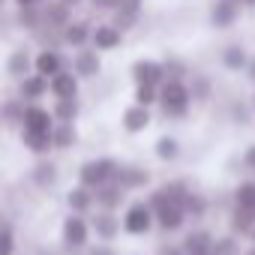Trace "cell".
Instances as JSON below:
<instances>
[{"label": "cell", "instance_id": "obj_15", "mask_svg": "<svg viewBox=\"0 0 255 255\" xmlns=\"http://www.w3.org/2000/svg\"><path fill=\"white\" fill-rule=\"evenodd\" d=\"M90 39H93V27L87 21H69L63 27V42L72 45V48H84Z\"/></svg>", "mask_w": 255, "mask_h": 255}, {"label": "cell", "instance_id": "obj_37", "mask_svg": "<svg viewBox=\"0 0 255 255\" xmlns=\"http://www.w3.org/2000/svg\"><path fill=\"white\" fill-rule=\"evenodd\" d=\"M12 252H15V234H12V225L6 222L3 237H0V255H12Z\"/></svg>", "mask_w": 255, "mask_h": 255}, {"label": "cell", "instance_id": "obj_39", "mask_svg": "<svg viewBox=\"0 0 255 255\" xmlns=\"http://www.w3.org/2000/svg\"><path fill=\"white\" fill-rule=\"evenodd\" d=\"M156 255H189L183 246H159V252Z\"/></svg>", "mask_w": 255, "mask_h": 255}, {"label": "cell", "instance_id": "obj_51", "mask_svg": "<svg viewBox=\"0 0 255 255\" xmlns=\"http://www.w3.org/2000/svg\"><path fill=\"white\" fill-rule=\"evenodd\" d=\"M252 105H255V102H252Z\"/></svg>", "mask_w": 255, "mask_h": 255}, {"label": "cell", "instance_id": "obj_9", "mask_svg": "<svg viewBox=\"0 0 255 255\" xmlns=\"http://www.w3.org/2000/svg\"><path fill=\"white\" fill-rule=\"evenodd\" d=\"M90 42H93L96 51H111V48H117V45L123 42V30H120L117 24H96Z\"/></svg>", "mask_w": 255, "mask_h": 255}, {"label": "cell", "instance_id": "obj_36", "mask_svg": "<svg viewBox=\"0 0 255 255\" xmlns=\"http://www.w3.org/2000/svg\"><path fill=\"white\" fill-rule=\"evenodd\" d=\"M189 90H192V99L204 102V99L210 96V81H207L204 75H192V84H189Z\"/></svg>", "mask_w": 255, "mask_h": 255}, {"label": "cell", "instance_id": "obj_32", "mask_svg": "<svg viewBox=\"0 0 255 255\" xmlns=\"http://www.w3.org/2000/svg\"><path fill=\"white\" fill-rule=\"evenodd\" d=\"M135 102L138 105H156L159 102V90H156V84H135Z\"/></svg>", "mask_w": 255, "mask_h": 255}, {"label": "cell", "instance_id": "obj_1", "mask_svg": "<svg viewBox=\"0 0 255 255\" xmlns=\"http://www.w3.org/2000/svg\"><path fill=\"white\" fill-rule=\"evenodd\" d=\"M159 102H162V111L165 117H183L189 102H192V90L183 84V81H162V90H159Z\"/></svg>", "mask_w": 255, "mask_h": 255}, {"label": "cell", "instance_id": "obj_49", "mask_svg": "<svg viewBox=\"0 0 255 255\" xmlns=\"http://www.w3.org/2000/svg\"><path fill=\"white\" fill-rule=\"evenodd\" d=\"M201 255H219V252H216V249H207V252H201Z\"/></svg>", "mask_w": 255, "mask_h": 255}, {"label": "cell", "instance_id": "obj_41", "mask_svg": "<svg viewBox=\"0 0 255 255\" xmlns=\"http://www.w3.org/2000/svg\"><path fill=\"white\" fill-rule=\"evenodd\" d=\"M93 9H117V0H90Z\"/></svg>", "mask_w": 255, "mask_h": 255}, {"label": "cell", "instance_id": "obj_10", "mask_svg": "<svg viewBox=\"0 0 255 255\" xmlns=\"http://www.w3.org/2000/svg\"><path fill=\"white\" fill-rule=\"evenodd\" d=\"M123 192H126V189H123L117 180H108V183H102V186L93 189L96 204H99L102 210H117V207L123 204Z\"/></svg>", "mask_w": 255, "mask_h": 255}, {"label": "cell", "instance_id": "obj_8", "mask_svg": "<svg viewBox=\"0 0 255 255\" xmlns=\"http://www.w3.org/2000/svg\"><path fill=\"white\" fill-rule=\"evenodd\" d=\"M120 123H123V129L126 132H144L147 129V126H150V108L147 105H129V108H126L123 111V117H120Z\"/></svg>", "mask_w": 255, "mask_h": 255}, {"label": "cell", "instance_id": "obj_6", "mask_svg": "<svg viewBox=\"0 0 255 255\" xmlns=\"http://www.w3.org/2000/svg\"><path fill=\"white\" fill-rule=\"evenodd\" d=\"M99 69H102V60H99L96 48H93V51L78 48V54L72 57V72H75L78 78H96V75H99Z\"/></svg>", "mask_w": 255, "mask_h": 255}, {"label": "cell", "instance_id": "obj_14", "mask_svg": "<svg viewBox=\"0 0 255 255\" xmlns=\"http://www.w3.org/2000/svg\"><path fill=\"white\" fill-rule=\"evenodd\" d=\"M90 225H93V231H96L99 240H114L117 231H120V219L114 216V210H99Z\"/></svg>", "mask_w": 255, "mask_h": 255}, {"label": "cell", "instance_id": "obj_23", "mask_svg": "<svg viewBox=\"0 0 255 255\" xmlns=\"http://www.w3.org/2000/svg\"><path fill=\"white\" fill-rule=\"evenodd\" d=\"M69 9H72V6H66L63 0L51 3V6L45 9V24H48V27H54V30H63V27L69 24Z\"/></svg>", "mask_w": 255, "mask_h": 255}, {"label": "cell", "instance_id": "obj_7", "mask_svg": "<svg viewBox=\"0 0 255 255\" xmlns=\"http://www.w3.org/2000/svg\"><path fill=\"white\" fill-rule=\"evenodd\" d=\"M132 78L135 84H162L165 81V66L156 60H135L132 63Z\"/></svg>", "mask_w": 255, "mask_h": 255}, {"label": "cell", "instance_id": "obj_38", "mask_svg": "<svg viewBox=\"0 0 255 255\" xmlns=\"http://www.w3.org/2000/svg\"><path fill=\"white\" fill-rule=\"evenodd\" d=\"M213 249H216L219 255H237V240H234V237H219V240L213 243Z\"/></svg>", "mask_w": 255, "mask_h": 255}, {"label": "cell", "instance_id": "obj_20", "mask_svg": "<svg viewBox=\"0 0 255 255\" xmlns=\"http://www.w3.org/2000/svg\"><path fill=\"white\" fill-rule=\"evenodd\" d=\"M93 201H96V195H93V189H87V186H75V189H69V195H66V204H69L72 213H87V210L93 207Z\"/></svg>", "mask_w": 255, "mask_h": 255}, {"label": "cell", "instance_id": "obj_42", "mask_svg": "<svg viewBox=\"0 0 255 255\" xmlns=\"http://www.w3.org/2000/svg\"><path fill=\"white\" fill-rule=\"evenodd\" d=\"M243 165H246V168H252V171H255V144H252V147H249V150H246V153H243Z\"/></svg>", "mask_w": 255, "mask_h": 255}, {"label": "cell", "instance_id": "obj_43", "mask_svg": "<svg viewBox=\"0 0 255 255\" xmlns=\"http://www.w3.org/2000/svg\"><path fill=\"white\" fill-rule=\"evenodd\" d=\"M231 114H234L237 120H246V114H249V111H246V108H240V105H234V108H231Z\"/></svg>", "mask_w": 255, "mask_h": 255}, {"label": "cell", "instance_id": "obj_45", "mask_svg": "<svg viewBox=\"0 0 255 255\" xmlns=\"http://www.w3.org/2000/svg\"><path fill=\"white\" fill-rule=\"evenodd\" d=\"M15 3H18V6H36L39 0H15Z\"/></svg>", "mask_w": 255, "mask_h": 255}, {"label": "cell", "instance_id": "obj_47", "mask_svg": "<svg viewBox=\"0 0 255 255\" xmlns=\"http://www.w3.org/2000/svg\"><path fill=\"white\" fill-rule=\"evenodd\" d=\"M66 6H78V3H84V0H63Z\"/></svg>", "mask_w": 255, "mask_h": 255}, {"label": "cell", "instance_id": "obj_2", "mask_svg": "<svg viewBox=\"0 0 255 255\" xmlns=\"http://www.w3.org/2000/svg\"><path fill=\"white\" fill-rule=\"evenodd\" d=\"M117 168H120V165H117L114 159H90V162H84V165L78 168V180H81V186L96 189V186L114 180Z\"/></svg>", "mask_w": 255, "mask_h": 255}, {"label": "cell", "instance_id": "obj_26", "mask_svg": "<svg viewBox=\"0 0 255 255\" xmlns=\"http://www.w3.org/2000/svg\"><path fill=\"white\" fill-rule=\"evenodd\" d=\"M252 228H255V213L246 207H237L231 213V231L234 234H252Z\"/></svg>", "mask_w": 255, "mask_h": 255}, {"label": "cell", "instance_id": "obj_25", "mask_svg": "<svg viewBox=\"0 0 255 255\" xmlns=\"http://www.w3.org/2000/svg\"><path fill=\"white\" fill-rule=\"evenodd\" d=\"M222 63H225V69L240 72V69L249 66V57H246V51H243L240 45H228V48L222 51Z\"/></svg>", "mask_w": 255, "mask_h": 255}, {"label": "cell", "instance_id": "obj_3", "mask_svg": "<svg viewBox=\"0 0 255 255\" xmlns=\"http://www.w3.org/2000/svg\"><path fill=\"white\" fill-rule=\"evenodd\" d=\"M156 225V210L144 201H135L126 207L123 213V231H129V234H147L150 228Z\"/></svg>", "mask_w": 255, "mask_h": 255}, {"label": "cell", "instance_id": "obj_17", "mask_svg": "<svg viewBox=\"0 0 255 255\" xmlns=\"http://www.w3.org/2000/svg\"><path fill=\"white\" fill-rule=\"evenodd\" d=\"M51 93L57 96V99H75L78 96V75L75 72H57L54 78H51Z\"/></svg>", "mask_w": 255, "mask_h": 255}, {"label": "cell", "instance_id": "obj_16", "mask_svg": "<svg viewBox=\"0 0 255 255\" xmlns=\"http://www.w3.org/2000/svg\"><path fill=\"white\" fill-rule=\"evenodd\" d=\"M33 72H39V75H45V78H54L57 72H63V60H60V54H57L54 48L39 51L36 60H33Z\"/></svg>", "mask_w": 255, "mask_h": 255}, {"label": "cell", "instance_id": "obj_4", "mask_svg": "<svg viewBox=\"0 0 255 255\" xmlns=\"http://www.w3.org/2000/svg\"><path fill=\"white\" fill-rule=\"evenodd\" d=\"M90 228L93 225H87L81 213H69L66 222H63V243H66V249H84L87 237H90Z\"/></svg>", "mask_w": 255, "mask_h": 255}, {"label": "cell", "instance_id": "obj_24", "mask_svg": "<svg viewBox=\"0 0 255 255\" xmlns=\"http://www.w3.org/2000/svg\"><path fill=\"white\" fill-rule=\"evenodd\" d=\"M51 135H54V147H57V150H69V147L78 141V132H75L72 123H57Z\"/></svg>", "mask_w": 255, "mask_h": 255}, {"label": "cell", "instance_id": "obj_35", "mask_svg": "<svg viewBox=\"0 0 255 255\" xmlns=\"http://www.w3.org/2000/svg\"><path fill=\"white\" fill-rule=\"evenodd\" d=\"M18 21H21V27H27V30H39V27H42V18L36 15V6H21Z\"/></svg>", "mask_w": 255, "mask_h": 255}, {"label": "cell", "instance_id": "obj_21", "mask_svg": "<svg viewBox=\"0 0 255 255\" xmlns=\"http://www.w3.org/2000/svg\"><path fill=\"white\" fill-rule=\"evenodd\" d=\"M213 237H210V231H189L186 237H183V249L189 252V255H201V252H207V249H213Z\"/></svg>", "mask_w": 255, "mask_h": 255}, {"label": "cell", "instance_id": "obj_34", "mask_svg": "<svg viewBox=\"0 0 255 255\" xmlns=\"http://www.w3.org/2000/svg\"><path fill=\"white\" fill-rule=\"evenodd\" d=\"M162 66H165V81H168V78H171V81H183V75H189L186 63H183V60H177V57L165 60Z\"/></svg>", "mask_w": 255, "mask_h": 255}, {"label": "cell", "instance_id": "obj_18", "mask_svg": "<svg viewBox=\"0 0 255 255\" xmlns=\"http://www.w3.org/2000/svg\"><path fill=\"white\" fill-rule=\"evenodd\" d=\"M114 180H117L123 189H138V186H144V183L150 180V174H147L144 168H138V165H120L117 174H114Z\"/></svg>", "mask_w": 255, "mask_h": 255}, {"label": "cell", "instance_id": "obj_13", "mask_svg": "<svg viewBox=\"0 0 255 255\" xmlns=\"http://www.w3.org/2000/svg\"><path fill=\"white\" fill-rule=\"evenodd\" d=\"M234 21H237V3H234V0H216V3L210 6V24L213 27L225 30Z\"/></svg>", "mask_w": 255, "mask_h": 255}, {"label": "cell", "instance_id": "obj_5", "mask_svg": "<svg viewBox=\"0 0 255 255\" xmlns=\"http://www.w3.org/2000/svg\"><path fill=\"white\" fill-rule=\"evenodd\" d=\"M21 126H24V129H33V132H54L57 117H54V111H48L42 105H27Z\"/></svg>", "mask_w": 255, "mask_h": 255}, {"label": "cell", "instance_id": "obj_48", "mask_svg": "<svg viewBox=\"0 0 255 255\" xmlns=\"http://www.w3.org/2000/svg\"><path fill=\"white\" fill-rule=\"evenodd\" d=\"M243 6H249V9H255V0H240Z\"/></svg>", "mask_w": 255, "mask_h": 255}, {"label": "cell", "instance_id": "obj_30", "mask_svg": "<svg viewBox=\"0 0 255 255\" xmlns=\"http://www.w3.org/2000/svg\"><path fill=\"white\" fill-rule=\"evenodd\" d=\"M234 201H237V207H246L255 213V183H240L234 189Z\"/></svg>", "mask_w": 255, "mask_h": 255}, {"label": "cell", "instance_id": "obj_31", "mask_svg": "<svg viewBox=\"0 0 255 255\" xmlns=\"http://www.w3.org/2000/svg\"><path fill=\"white\" fill-rule=\"evenodd\" d=\"M183 210H186V216H192V219H201V216L207 213V201H204L201 195L189 192V195L183 198Z\"/></svg>", "mask_w": 255, "mask_h": 255}, {"label": "cell", "instance_id": "obj_11", "mask_svg": "<svg viewBox=\"0 0 255 255\" xmlns=\"http://www.w3.org/2000/svg\"><path fill=\"white\" fill-rule=\"evenodd\" d=\"M48 90H51V78H45V75H39V72L21 78V84H18V93H21V99H27V102L42 99Z\"/></svg>", "mask_w": 255, "mask_h": 255}, {"label": "cell", "instance_id": "obj_46", "mask_svg": "<svg viewBox=\"0 0 255 255\" xmlns=\"http://www.w3.org/2000/svg\"><path fill=\"white\" fill-rule=\"evenodd\" d=\"M246 72H249V78L255 81V60H249V66H246Z\"/></svg>", "mask_w": 255, "mask_h": 255}, {"label": "cell", "instance_id": "obj_19", "mask_svg": "<svg viewBox=\"0 0 255 255\" xmlns=\"http://www.w3.org/2000/svg\"><path fill=\"white\" fill-rule=\"evenodd\" d=\"M21 141L30 153H48L54 147V135L51 132H33V129H21Z\"/></svg>", "mask_w": 255, "mask_h": 255}, {"label": "cell", "instance_id": "obj_27", "mask_svg": "<svg viewBox=\"0 0 255 255\" xmlns=\"http://www.w3.org/2000/svg\"><path fill=\"white\" fill-rule=\"evenodd\" d=\"M51 111H54L57 123H75V117H78V99H57Z\"/></svg>", "mask_w": 255, "mask_h": 255}, {"label": "cell", "instance_id": "obj_40", "mask_svg": "<svg viewBox=\"0 0 255 255\" xmlns=\"http://www.w3.org/2000/svg\"><path fill=\"white\" fill-rule=\"evenodd\" d=\"M117 9H126V12H138V0H117Z\"/></svg>", "mask_w": 255, "mask_h": 255}, {"label": "cell", "instance_id": "obj_12", "mask_svg": "<svg viewBox=\"0 0 255 255\" xmlns=\"http://www.w3.org/2000/svg\"><path fill=\"white\" fill-rule=\"evenodd\" d=\"M186 222V210L180 207V204H162V207H156V225L162 228V231H177L180 225Z\"/></svg>", "mask_w": 255, "mask_h": 255}, {"label": "cell", "instance_id": "obj_33", "mask_svg": "<svg viewBox=\"0 0 255 255\" xmlns=\"http://www.w3.org/2000/svg\"><path fill=\"white\" fill-rule=\"evenodd\" d=\"M3 117L6 123H24V99H9L3 105Z\"/></svg>", "mask_w": 255, "mask_h": 255}, {"label": "cell", "instance_id": "obj_50", "mask_svg": "<svg viewBox=\"0 0 255 255\" xmlns=\"http://www.w3.org/2000/svg\"><path fill=\"white\" fill-rule=\"evenodd\" d=\"M252 240H255V228H252Z\"/></svg>", "mask_w": 255, "mask_h": 255}, {"label": "cell", "instance_id": "obj_28", "mask_svg": "<svg viewBox=\"0 0 255 255\" xmlns=\"http://www.w3.org/2000/svg\"><path fill=\"white\" fill-rule=\"evenodd\" d=\"M156 156H159L162 162H174V159L180 156V144H177V138L162 135V138L156 141Z\"/></svg>", "mask_w": 255, "mask_h": 255}, {"label": "cell", "instance_id": "obj_44", "mask_svg": "<svg viewBox=\"0 0 255 255\" xmlns=\"http://www.w3.org/2000/svg\"><path fill=\"white\" fill-rule=\"evenodd\" d=\"M90 255H114L108 246H96V249H90Z\"/></svg>", "mask_w": 255, "mask_h": 255}, {"label": "cell", "instance_id": "obj_29", "mask_svg": "<svg viewBox=\"0 0 255 255\" xmlns=\"http://www.w3.org/2000/svg\"><path fill=\"white\" fill-rule=\"evenodd\" d=\"M54 180H57V168H54V162H39V165L33 168V183H36V186L48 189V186H54Z\"/></svg>", "mask_w": 255, "mask_h": 255}, {"label": "cell", "instance_id": "obj_22", "mask_svg": "<svg viewBox=\"0 0 255 255\" xmlns=\"http://www.w3.org/2000/svg\"><path fill=\"white\" fill-rule=\"evenodd\" d=\"M30 69H33V60L24 54V51H12L9 54V60H6V72L12 75V78H27L30 75Z\"/></svg>", "mask_w": 255, "mask_h": 255}]
</instances>
